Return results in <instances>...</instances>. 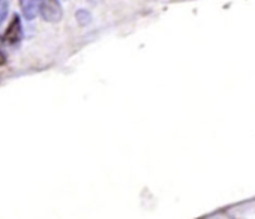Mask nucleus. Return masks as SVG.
<instances>
[{
    "label": "nucleus",
    "mask_w": 255,
    "mask_h": 219,
    "mask_svg": "<svg viewBox=\"0 0 255 219\" xmlns=\"http://www.w3.org/2000/svg\"><path fill=\"white\" fill-rule=\"evenodd\" d=\"M41 17L48 23H59L63 17V9L59 0H36Z\"/></svg>",
    "instance_id": "1"
},
{
    "label": "nucleus",
    "mask_w": 255,
    "mask_h": 219,
    "mask_svg": "<svg viewBox=\"0 0 255 219\" xmlns=\"http://www.w3.org/2000/svg\"><path fill=\"white\" fill-rule=\"evenodd\" d=\"M21 36H23L21 21H20L18 15H15L14 20L11 21V24L8 26L6 32H5V39H6L9 44L15 45V44H18V42L21 41Z\"/></svg>",
    "instance_id": "2"
},
{
    "label": "nucleus",
    "mask_w": 255,
    "mask_h": 219,
    "mask_svg": "<svg viewBox=\"0 0 255 219\" xmlns=\"http://www.w3.org/2000/svg\"><path fill=\"white\" fill-rule=\"evenodd\" d=\"M20 6L26 20H35L39 14L36 0H20Z\"/></svg>",
    "instance_id": "3"
},
{
    "label": "nucleus",
    "mask_w": 255,
    "mask_h": 219,
    "mask_svg": "<svg viewBox=\"0 0 255 219\" xmlns=\"http://www.w3.org/2000/svg\"><path fill=\"white\" fill-rule=\"evenodd\" d=\"M9 12V0H0V26L3 24Z\"/></svg>",
    "instance_id": "4"
}]
</instances>
